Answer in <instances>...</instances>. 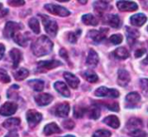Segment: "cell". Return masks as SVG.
<instances>
[{
	"label": "cell",
	"mask_w": 148,
	"mask_h": 137,
	"mask_svg": "<svg viewBox=\"0 0 148 137\" xmlns=\"http://www.w3.org/2000/svg\"><path fill=\"white\" fill-rule=\"evenodd\" d=\"M29 76V71L25 68H20L16 73H14V78L16 80H23Z\"/></svg>",
	"instance_id": "cell-33"
},
{
	"label": "cell",
	"mask_w": 148,
	"mask_h": 137,
	"mask_svg": "<svg viewBox=\"0 0 148 137\" xmlns=\"http://www.w3.org/2000/svg\"><path fill=\"white\" fill-rule=\"evenodd\" d=\"M2 9V3H0V9Z\"/></svg>",
	"instance_id": "cell-53"
},
{
	"label": "cell",
	"mask_w": 148,
	"mask_h": 137,
	"mask_svg": "<svg viewBox=\"0 0 148 137\" xmlns=\"http://www.w3.org/2000/svg\"><path fill=\"white\" fill-rule=\"evenodd\" d=\"M4 51H5V47H4V46H3L2 43H0V60L3 58V54H4Z\"/></svg>",
	"instance_id": "cell-48"
},
{
	"label": "cell",
	"mask_w": 148,
	"mask_h": 137,
	"mask_svg": "<svg viewBox=\"0 0 148 137\" xmlns=\"http://www.w3.org/2000/svg\"><path fill=\"white\" fill-rule=\"evenodd\" d=\"M0 81L3 83H9L10 81V78L7 74L6 71L1 68H0Z\"/></svg>",
	"instance_id": "cell-41"
},
{
	"label": "cell",
	"mask_w": 148,
	"mask_h": 137,
	"mask_svg": "<svg viewBox=\"0 0 148 137\" xmlns=\"http://www.w3.org/2000/svg\"><path fill=\"white\" fill-rule=\"evenodd\" d=\"M139 36H140V32L137 29L130 27L127 28V42L130 46H133L135 43Z\"/></svg>",
	"instance_id": "cell-17"
},
{
	"label": "cell",
	"mask_w": 148,
	"mask_h": 137,
	"mask_svg": "<svg viewBox=\"0 0 148 137\" xmlns=\"http://www.w3.org/2000/svg\"><path fill=\"white\" fill-rule=\"evenodd\" d=\"M14 41L20 46L22 47H25L27 44H28V40L26 39V37L24 35H23L22 34L20 33H16L15 35H14Z\"/></svg>",
	"instance_id": "cell-36"
},
{
	"label": "cell",
	"mask_w": 148,
	"mask_h": 137,
	"mask_svg": "<svg viewBox=\"0 0 148 137\" xmlns=\"http://www.w3.org/2000/svg\"><path fill=\"white\" fill-rule=\"evenodd\" d=\"M108 31V28H101L100 30H90L88 33V36L91 40H93L94 42L99 43L106 38Z\"/></svg>",
	"instance_id": "cell-8"
},
{
	"label": "cell",
	"mask_w": 148,
	"mask_h": 137,
	"mask_svg": "<svg viewBox=\"0 0 148 137\" xmlns=\"http://www.w3.org/2000/svg\"><path fill=\"white\" fill-rule=\"evenodd\" d=\"M95 95L97 97H102V98H116L120 96V92L115 89H110L105 86H101V87H99L95 92Z\"/></svg>",
	"instance_id": "cell-4"
},
{
	"label": "cell",
	"mask_w": 148,
	"mask_h": 137,
	"mask_svg": "<svg viewBox=\"0 0 148 137\" xmlns=\"http://www.w3.org/2000/svg\"><path fill=\"white\" fill-rule=\"evenodd\" d=\"M63 137H75L74 136H71V135H68V136H63Z\"/></svg>",
	"instance_id": "cell-52"
},
{
	"label": "cell",
	"mask_w": 148,
	"mask_h": 137,
	"mask_svg": "<svg viewBox=\"0 0 148 137\" xmlns=\"http://www.w3.org/2000/svg\"><path fill=\"white\" fill-rule=\"evenodd\" d=\"M8 9H3V11H1L0 12V17H3L4 16H6L7 14H8Z\"/></svg>",
	"instance_id": "cell-49"
},
{
	"label": "cell",
	"mask_w": 148,
	"mask_h": 137,
	"mask_svg": "<svg viewBox=\"0 0 148 137\" xmlns=\"http://www.w3.org/2000/svg\"><path fill=\"white\" fill-rule=\"evenodd\" d=\"M62 126H63L66 130H72V129H74V127H75V123H74L72 120L69 119V120H66V121H64V122L62 123Z\"/></svg>",
	"instance_id": "cell-42"
},
{
	"label": "cell",
	"mask_w": 148,
	"mask_h": 137,
	"mask_svg": "<svg viewBox=\"0 0 148 137\" xmlns=\"http://www.w3.org/2000/svg\"><path fill=\"white\" fill-rule=\"evenodd\" d=\"M143 64H145V65H148V55L147 56V58L145 59V60H143Z\"/></svg>",
	"instance_id": "cell-50"
},
{
	"label": "cell",
	"mask_w": 148,
	"mask_h": 137,
	"mask_svg": "<svg viewBox=\"0 0 148 137\" xmlns=\"http://www.w3.org/2000/svg\"><path fill=\"white\" fill-rule=\"evenodd\" d=\"M60 55L62 57V58H64V59H66L67 60H69V58H68V53H67V51L65 50V49H61L60 50ZM69 61V60H68Z\"/></svg>",
	"instance_id": "cell-46"
},
{
	"label": "cell",
	"mask_w": 148,
	"mask_h": 137,
	"mask_svg": "<svg viewBox=\"0 0 148 137\" xmlns=\"http://www.w3.org/2000/svg\"><path fill=\"white\" fill-rule=\"evenodd\" d=\"M114 56L118 60H126L129 57V52L126 47H118L114 51Z\"/></svg>",
	"instance_id": "cell-24"
},
{
	"label": "cell",
	"mask_w": 148,
	"mask_h": 137,
	"mask_svg": "<svg viewBox=\"0 0 148 137\" xmlns=\"http://www.w3.org/2000/svg\"><path fill=\"white\" fill-rule=\"evenodd\" d=\"M69 111H70L69 104L68 103H63V104H58L56 107L55 114L57 117H68V115L69 113Z\"/></svg>",
	"instance_id": "cell-15"
},
{
	"label": "cell",
	"mask_w": 148,
	"mask_h": 137,
	"mask_svg": "<svg viewBox=\"0 0 148 137\" xmlns=\"http://www.w3.org/2000/svg\"><path fill=\"white\" fill-rule=\"evenodd\" d=\"M63 77H64V79H66L67 83L69 84V85L70 87H72L73 89H76L78 87V85L80 84V80L75 75H74L71 73L65 72L63 73Z\"/></svg>",
	"instance_id": "cell-16"
},
{
	"label": "cell",
	"mask_w": 148,
	"mask_h": 137,
	"mask_svg": "<svg viewBox=\"0 0 148 137\" xmlns=\"http://www.w3.org/2000/svg\"><path fill=\"white\" fill-rule=\"evenodd\" d=\"M87 111H88V108L79 106V105H76L74 107V116L75 118L83 117V116L87 113Z\"/></svg>",
	"instance_id": "cell-34"
},
{
	"label": "cell",
	"mask_w": 148,
	"mask_h": 137,
	"mask_svg": "<svg viewBox=\"0 0 148 137\" xmlns=\"http://www.w3.org/2000/svg\"><path fill=\"white\" fill-rule=\"evenodd\" d=\"M53 100V97L48 93L38 94L35 96V101L39 106H46L49 104Z\"/></svg>",
	"instance_id": "cell-13"
},
{
	"label": "cell",
	"mask_w": 148,
	"mask_h": 137,
	"mask_svg": "<svg viewBox=\"0 0 148 137\" xmlns=\"http://www.w3.org/2000/svg\"><path fill=\"white\" fill-rule=\"evenodd\" d=\"M122 40H123V37L121 35H113L110 38H109V41L114 44V45H119L122 42Z\"/></svg>",
	"instance_id": "cell-39"
},
{
	"label": "cell",
	"mask_w": 148,
	"mask_h": 137,
	"mask_svg": "<svg viewBox=\"0 0 148 137\" xmlns=\"http://www.w3.org/2000/svg\"><path fill=\"white\" fill-rule=\"evenodd\" d=\"M87 114L88 115L89 118L91 119H94V120H96L100 117V115H101V110L99 108V106L95 104H93L91 107L88 108V111H87Z\"/></svg>",
	"instance_id": "cell-23"
},
{
	"label": "cell",
	"mask_w": 148,
	"mask_h": 137,
	"mask_svg": "<svg viewBox=\"0 0 148 137\" xmlns=\"http://www.w3.org/2000/svg\"><path fill=\"white\" fill-rule=\"evenodd\" d=\"M42 18V22L43 23L45 31L52 37H55L56 35L57 30H58V26L57 23L55 20L50 18L48 16L45 15H39Z\"/></svg>",
	"instance_id": "cell-2"
},
{
	"label": "cell",
	"mask_w": 148,
	"mask_h": 137,
	"mask_svg": "<svg viewBox=\"0 0 148 137\" xmlns=\"http://www.w3.org/2000/svg\"><path fill=\"white\" fill-rule=\"evenodd\" d=\"M10 58L12 60V63H13V68H16L22 60V54L21 52L17 49V48H13L10 50Z\"/></svg>",
	"instance_id": "cell-21"
},
{
	"label": "cell",
	"mask_w": 148,
	"mask_h": 137,
	"mask_svg": "<svg viewBox=\"0 0 148 137\" xmlns=\"http://www.w3.org/2000/svg\"><path fill=\"white\" fill-rule=\"evenodd\" d=\"M147 30H148V28H147Z\"/></svg>",
	"instance_id": "cell-54"
},
{
	"label": "cell",
	"mask_w": 148,
	"mask_h": 137,
	"mask_svg": "<svg viewBox=\"0 0 148 137\" xmlns=\"http://www.w3.org/2000/svg\"><path fill=\"white\" fill-rule=\"evenodd\" d=\"M129 135L133 137H147V135L144 131H142L141 130H136L134 132H132V133H129Z\"/></svg>",
	"instance_id": "cell-43"
},
{
	"label": "cell",
	"mask_w": 148,
	"mask_h": 137,
	"mask_svg": "<svg viewBox=\"0 0 148 137\" xmlns=\"http://www.w3.org/2000/svg\"><path fill=\"white\" fill-rule=\"evenodd\" d=\"M45 9H47L49 12H50L51 14L59 16H68L70 15V12L69 9H67L66 8L57 5V4H45L44 5Z\"/></svg>",
	"instance_id": "cell-3"
},
{
	"label": "cell",
	"mask_w": 148,
	"mask_h": 137,
	"mask_svg": "<svg viewBox=\"0 0 148 137\" xmlns=\"http://www.w3.org/2000/svg\"><path fill=\"white\" fill-rule=\"evenodd\" d=\"M140 99H141L140 95L138 92H130L126 97V102H127L126 106L127 108H135L140 102Z\"/></svg>",
	"instance_id": "cell-10"
},
{
	"label": "cell",
	"mask_w": 148,
	"mask_h": 137,
	"mask_svg": "<svg viewBox=\"0 0 148 137\" xmlns=\"http://www.w3.org/2000/svg\"><path fill=\"white\" fill-rule=\"evenodd\" d=\"M20 119L18 118H10L3 123V126L7 130H13L18 127L20 125Z\"/></svg>",
	"instance_id": "cell-28"
},
{
	"label": "cell",
	"mask_w": 148,
	"mask_h": 137,
	"mask_svg": "<svg viewBox=\"0 0 148 137\" xmlns=\"http://www.w3.org/2000/svg\"><path fill=\"white\" fill-rule=\"evenodd\" d=\"M62 62L56 60H46V61H39L37 63V71L39 72H46L51 69H54L59 66H62Z\"/></svg>",
	"instance_id": "cell-6"
},
{
	"label": "cell",
	"mask_w": 148,
	"mask_h": 137,
	"mask_svg": "<svg viewBox=\"0 0 148 137\" xmlns=\"http://www.w3.org/2000/svg\"><path fill=\"white\" fill-rule=\"evenodd\" d=\"M82 75L87 81H88L90 83H96L98 81V79H99L97 74L91 70H88V71L83 72L82 73Z\"/></svg>",
	"instance_id": "cell-29"
},
{
	"label": "cell",
	"mask_w": 148,
	"mask_h": 137,
	"mask_svg": "<svg viewBox=\"0 0 148 137\" xmlns=\"http://www.w3.org/2000/svg\"><path fill=\"white\" fill-rule=\"evenodd\" d=\"M82 21L84 24L86 25H92V26H96L99 22L98 19L92 14H86L83 15L82 17Z\"/></svg>",
	"instance_id": "cell-25"
},
{
	"label": "cell",
	"mask_w": 148,
	"mask_h": 137,
	"mask_svg": "<svg viewBox=\"0 0 148 137\" xmlns=\"http://www.w3.org/2000/svg\"><path fill=\"white\" fill-rule=\"evenodd\" d=\"M145 52H146V50H145L144 48L136 50V52H135V57H137V58H139V57H141V56H142V55L145 54Z\"/></svg>",
	"instance_id": "cell-45"
},
{
	"label": "cell",
	"mask_w": 148,
	"mask_h": 137,
	"mask_svg": "<svg viewBox=\"0 0 148 137\" xmlns=\"http://www.w3.org/2000/svg\"><path fill=\"white\" fill-rule=\"evenodd\" d=\"M8 3L11 6H22V5H23L25 3V2L23 1V0H18V1L17 0H13V1H9Z\"/></svg>",
	"instance_id": "cell-44"
},
{
	"label": "cell",
	"mask_w": 148,
	"mask_h": 137,
	"mask_svg": "<svg viewBox=\"0 0 148 137\" xmlns=\"http://www.w3.org/2000/svg\"><path fill=\"white\" fill-rule=\"evenodd\" d=\"M21 28H23V27L20 24L16 22H8L5 24V27L3 28V35L7 38L14 37V35Z\"/></svg>",
	"instance_id": "cell-5"
},
{
	"label": "cell",
	"mask_w": 148,
	"mask_h": 137,
	"mask_svg": "<svg viewBox=\"0 0 148 137\" xmlns=\"http://www.w3.org/2000/svg\"><path fill=\"white\" fill-rule=\"evenodd\" d=\"M117 7L121 11H134L138 9L137 3L132 1H118Z\"/></svg>",
	"instance_id": "cell-11"
},
{
	"label": "cell",
	"mask_w": 148,
	"mask_h": 137,
	"mask_svg": "<svg viewBox=\"0 0 148 137\" xmlns=\"http://www.w3.org/2000/svg\"><path fill=\"white\" fill-rule=\"evenodd\" d=\"M130 74L125 69H120L118 71V85L121 86H127L130 82Z\"/></svg>",
	"instance_id": "cell-12"
},
{
	"label": "cell",
	"mask_w": 148,
	"mask_h": 137,
	"mask_svg": "<svg viewBox=\"0 0 148 137\" xmlns=\"http://www.w3.org/2000/svg\"><path fill=\"white\" fill-rule=\"evenodd\" d=\"M111 132L107 130H99L95 131L93 135V137H110Z\"/></svg>",
	"instance_id": "cell-40"
},
{
	"label": "cell",
	"mask_w": 148,
	"mask_h": 137,
	"mask_svg": "<svg viewBox=\"0 0 148 137\" xmlns=\"http://www.w3.org/2000/svg\"><path fill=\"white\" fill-rule=\"evenodd\" d=\"M81 33H82V30L81 29H78L76 32H69L68 34V40L69 42L71 43H75L77 41V39L78 37L81 35Z\"/></svg>",
	"instance_id": "cell-37"
},
{
	"label": "cell",
	"mask_w": 148,
	"mask_h": 137,
	"mask_svg": "<svg viewBox=\"0 0 148 137\" xmlns=\"http://www.w3.org/2000/svg\"><path fill=\"white\" fill-rule=\"evenodd\" d=\"M29 26L35 34L40 33V25H39V22L36 18H31L29 21Z\"/></svg>",
	"instance_id": "cell-35"
},
{
	"label": "cell",
	"mask_w": 148,
	"mask_h": 137,
	"mask_svg": "<svg viewBox=\"0 0 148 137\" xmlns=\"http://www.w3.org/2000/svg\"><path fill=\"white\" fill-rule=\"evenodd\" d=\"M4 137H19V136H18V134L16 131H10Z\"/></svg>",
	"instance_id": "cell-47"
},
{
	"label": "cell",
	"mask_w": 148,
	"mask_h": 137,
	"mask_svg": "<svg viewBox=\"0 0 148 137\" xmlns=\"http://www.w3.org/2000/svg\"><path fill=\"white\" fill-rule=\"evenodd\" d=\"M103 122L113 129H118L120 127V121L115 116H108L103 120Z\"/></svg>",
	"instance_id": "cell-26"
},
{
	"label": "cell",
	"mask_w": 148,
	"mask_h": 137,
	"mask_svg": "<svg viewBox=\"0 0 148 137\" xmlns=\"http://www.w3.org/2000/svg\"><path fill=\"white\" fill-rule=\"evenodd\" d=\"M142 126H143L142 121L139 118H131L126 125L129 133L134 132L136 130H140L142 128Z\"/></svg>",
	"instance_id": "cell-14"
},
{
	"label": "cell",
	"mask_w": 148,
	"mask_h": 137,
	"mask_svg": "<svg viewBox=\"0 0 148 137\" xmlns=\"http://www.w3.org/2000/svg\"><path fill=\"white\" fill-rule=\"evenodd\" d=\"M43 133L45 136H50L53 134H57V133H61V130L60 128L57 126L56 123H49L48 125H46L43 129Z\"/></svg>",
	"instance_id": "cell-22"
},
{
	"label": "cell",
	"mask_w": 148,
	"mask_h": 137,
	"mask_svg": "<svg viewBox=\"0 0 148 137\" xmlns=\"http://www.w3.org/2000/svg\"><path fill=\"white\" fill-rule=\"evenodd\" d=\"M140 86L143 94L148 97V79H141L140 80Z\"/></svg>",
	"instance_id": "cell-38"
},
{
	"label": "cell",
	"mask_w": 148,
	"mask_h": 137,
	"mask_svg": "<svg viewBox=\"0 0 148 137\" xmlns=\"http://www.w3.org/2000/svg\"><path fill=\"white\" fill-rule=\"evenodd\" d=\"M147 18L144 14L139 13V14H135L130 17V22L134 26L140 27L143 24H145V22H147Z\"/></svg>",
	"instance_id": "cell-18"
},
{
	"label": "cell",
	"mask_w": 148,
	"mask_h": 137,
	"mask_svg": "<svg viewBox=\"0 0 148 137\" xmlns=\"http://www.w3.org/2000/svg\"><path fill=\"white\" fill-rule=\"evenodd\" d=\"M79 3H87V1H79Z\"/></svg>",
	"instance_id": "cell-51"
},
{
	"label": "cell",
	"mask_w": 148,
	"mask_h": 137,
	"mask_svg": "<svg viewBox=\"0 0 148 137\" xmlns=\"http://www.w3.org/2000/svg\"><path fill=\"white\" fill-rule=\"evenodd\" d=\"M107 22H108V25H110L111 27H113L114 28H120V26L121 24V19H120L118 15H110V16H108V19H107Z\"/></svg>",
	"instance_id": "cell-27"
},
{
	"label": "cell",
	"mask_w": 148,
	"mask_h": 137,
	"mask_svg": "<svg viewBox=\"0 0 148 137\" xmlns=\"http://www.w3.org/2000/svg\"><path fill=\"white\" fill-rule=\"evenodd\" d=\"M28 85L36 92H42L44 88V83L42 80L40 79H34V80H29L28 82Z\"/></svg>",
	"instance_id": "cell-30"
},
{
	"label": "cell",
	"mask_w": 148,
	"mask_h": 137,
	"mask_svg": "<svg viewBox=\"0 0 148 137\" xmlns=\"http://www.w3.org/2000/svg\"><path fill=\"white\" fill-rule=\"evenodd\" d=\"M17 110V104L13 102H7L3 104L0 108V115L8 117L13 115Z\"/></svg>",
	"instance_id": "cell-9"
},
{
	"label": "cell",
	"mask_w": 148,
	"mask_h": 137,
	"mask_svg": "<svg viewBox=\"0 0 148 137\" xmlns=\"http://www.w3.org/2000/svg\"><path fill=\"white\" fill-rule=\"evenodd\" d=\"M31 49L36 56H44L46 54H49L52 51L53 42L47 36L42 35L33 42Z\"/></svg>",
	"instance_id": "cell-1"
},
{
	"label": "cell",
	"mask_w": 148,
	"mask_h": 137,
	"mask_svg": "<svg viewBox=\"0 0 148 137\" xmlns=\"http://www.w3.org/2000/svg\"><path fill=\"white\" fill-rule=\"evenodd\" d=\"M42 118V114L36 111H33V110H29L26 114L27 122H28L29 127H31V128L36 126L41 122Z\"/></svg>",
	"instance_id": "cell-7"
},
{
	"label": "cell",
	"mask_w": 148,
	"mask_h": 137,
	"mask_svg": "<svg viewBox=\"0 0 148 137\" xmlns=\"http://www.w3.org/2000/svg\"><path fill=\"white\" fill-rule=\"evenodd\" d=\"M54 87L55 89L63 97L69 98L70 96V92L69 90V88L67 87V85L62 82V81H57L54 84Z\"/></svg>",
	"instance_id": "cell-20"
},
{
	"label": "cell",
	"mask_w": 148,
	"mask_h": 137,
	"mask_svg": "<svg viewBox=\"0 0 148 137\" xmlns=\"http://www.w3.org/2000/svg\"><path fill=\"white\" fill-rule=\"evenodd\" d=\"M97 102H99L97 104H101L112 111H115V112L119 111L120 107L117 102H105V101H97Z\"/></svg>",
	"instance_id": "cell-31"
},
{
	"label": "cell",
	"mask_w": 148,
	"mask_h": 137,
	"mask_svg": "<svg viewBox=\"0 0 148 137\" xmlns=\"http://www.w3.org/2000/svg\"><path fill=\"white\" fill-rule=\"evenodd\" d=\"M86 62H87V65L89 66L90 67H96V66L99 63V56L95 50L93 49L89 50Z\"/></svg>",
	"instance_id": "cell-19"
},
{
	"label": "cell",
	"mask_w": 148,
	"mask_h": 137,
	"mask_svg": "<svg viewBox=\"0 0 148 137\" xmlns=\"http://www.w3.org/2000/svg\"><path fill=\"white\" fill-rule=\"evenodd\" d=\"M108 3L105 1H96L94 3V8L98 13H103L106 9H108Z\"/></svg>",
	"instance_id": "cell-32"
}]
</instances>
